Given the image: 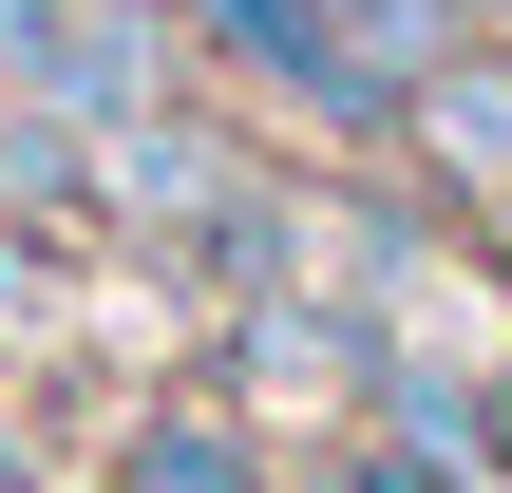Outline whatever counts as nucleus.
Masks as SVG:
<instances>
[{"label": "nucleus", "instance_id": "obj_1", "mask_svg": "<svg viewBox=\"0 0 512 493\" xmlns=\"http://www.w3.org/2000/svg\"><path fill=\"white\" fill-rule=\"evenodd\" d=\"M0 38H19V76H38L57 114H133V95H152L133 0H0Z\"/></svg>", "mask_w": 512, "mask_h": 493}, {"label": "nucleus", "instance_id": "obj_2", "mask_svg": "<svg viewBox=\"0 0 512 493\" xmlns=\"http://www.w3.org/2000/svg\"><path fill=\"white\" fill-rule=\"evenodd\" d=\"M323 19H342V38H361V57L399 76V95H418V76L456 57V0H323Z\"/></svg>", "mask_w": 512, "mask_h": 493}, {"label": "nucleus", "instance_id": "obj_3", "mask_svg": "<svg viewBox=\"0 0 512 493\" xmlns=\"http://www.w3.org/2000/svg\"><path fill=\"white\" fill-rule=\"evenodd\" d=\"M418 133H437L456 171H494V190H512V95H494V76H418Z\"/></svg>", "mask_w": 512, "mask_h": 493}, {"label": "nucleus", "instance_id": "obj_4", "mask_svg": "<svg viewBox=\"0 0 512 493\" xmlns=\"http://www.w3.org/2000/svg\"><path fill=\"white\" fill-rule=\"evenodd\" d=\"M133 493H247V456H228L209 418H152V437H133Z\"/></svg>", "mask_w": 512, "mask_h": 493}, {"label": "nucleus", "instance_id": "obj_5", "mask_svg": "<svg viewBox=\"0 0 512 493\" xmlns=\"http://www.w3.org/2000/svg\"><path fill=\"white\" fill-rule=\"evenodd\" d=\"M0 285H19V247H0Z\"/></svg>", "mask_w": 512, "mask_h": 493}, {"label": "nucleus", "instance_id": "obj_6", "mask_svg": "<svg viewBox=\"0 0 512 493\" xmlns=\"http://www.w3.org/2000/svg\"><path fill=\"white\" fill-rule=\"evenodd\" d=\"M494 19H512V0H494Z\"/></svg>", "mask_w": 512, "mask_h": 493}]
</instances>
